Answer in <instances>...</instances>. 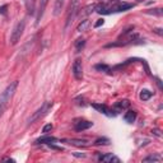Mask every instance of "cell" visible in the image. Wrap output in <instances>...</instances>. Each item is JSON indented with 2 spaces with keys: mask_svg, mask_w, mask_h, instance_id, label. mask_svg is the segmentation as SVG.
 <instances>
[{
  "mask_svg": "<svg viewBox=\"0 0 163 163\" xmlns=\"http://www.w3.org/2000/svg\"><path fill=\"white\" fill-rule=\"evenodd\" d=\"M79 12V0H70V4L66 10V22H65V30L73 23L75 17L78 15Z\"/></svg>",
  "mask_w": 163,
  "mask_h": 163,
  "instance_id": "obj_3",
  "label": "cell"
},
{
  "mask_svg": "<svg viewBox=\"0 0 163 163\" xmlns=\"http://www.w3.org/2000/svg\"><path fill=\"white\" fill-rule=\"evenodd\" d=\"M152 96H153V93L150 90H148V89H143L140 92V100L142 101H148V100L152 98Z\"/></svg>",
  "mask_w": 163,
  "mask_h": 163,
  "instance_id": "obj_19",
  "label": "cell"
},
{
  "mask_svg": "<svg viewBox=\"0 0 163 163\" xmlns=\"http://www.w3.org/2000/svg\"><path fill=\"white\" fill-rule=\"evenodd\" d=\"M49 4V0H40L38 3V8H37V15H36V24H38L41 18L43 17V13L46 10V7Z\"/></svg>",
  "mask_w": 163,
  "mask_h": 163,
  "instance_id": "obj_9",
  "label": "cell"
},
{
  "mask_svg": "<svg viewBox=\"0 0 163 163\" xmlns=\"http://www.w3.org/2000/svg\"><path fill=\"white\" fill-rule=\"evenodd\" d=\"M75 157H82V158H84L85 157V154H83V153H73Z\"/></svg>",
  "mask_w": 163,
  "mask_h": 163,
  "instance_id": "obj_31",
  "label": "cell"
},
{
  "mask_svg": "<svg viewBox=\"0 0 163 163\" xmlns=\"http://www.w3.org/2000/svg\"><path fill=\"white\" fill-rule=\"evenodd\" d=\"M154 79H155V82H157V84H158L159 89H163V85H162V82H160V79H159V78H154Z\"/></svg>",
  "mask_w": 163,
  "mask_h": 163,
  "instance_id": "obj_29",
  "label": "cell"
},
{
  "mask_svg": "<svg viewBox=\"0 0 163 163\" xmlns=\"http://www.w3.org/2000/svg\"><path fill=\"white\" fill-rule=\"evenodd\" d=\"M135 119H136V112L135 111H128L126 113H125V116H124V120L128 122V124H133L134 121H135Z\"/></svg>",
  "mask_w": 163,
  "mask_h": 163,
  "instance_id": "obj_17",
  "label": "cell"
},
{
  "mask_svg": "<svg viewBox=\"0 0 163 163\" xmlns=\"http://www.w3.org/2000/svg\"><path fill=\"white\" fill-rule=\"evenodd\" d=\"M17 87H18V82L15 80V82L10 83V84L5 88V90L2 93V96H0V115H2V113L5 111V108L8 107V103L10 102V100H12V97H13V95H14Z\"/></svg>",
  "mask_w": 163,
  "mask_h": 163,
  "instance_id": "obj_2",
  "label": "cell"
},
{
  "mask_svg": "<svg viewBox=\"0 0 163 163\" xmlns=\"http://www.w3.org/2000/svg\"><path fill=\"white\" fill-rule=\"evenodd\" d=\"M73 75L77 80H82L83 79V65H82V60L77 59L73 64Z\"/></svg>",
  "mask_w": 163,
  "mask_h": 163,
  "instance_id": "obj_6",
  "label": "cell"
},
{
  "mask_svg": "<svg viewBox=\"0 0 163 163\" xmlns=\"http://www.w3.org/2000/svg\"><path fill=\"white\" fill-rule=\"evenodd\" d=\"M26 8L27 13L30 15H33L36 13V0H26Z\"/></svg>",
  "mask_w": 163,
  "mask_h": 163,
  "instance_id": "obj_15",
  "label": "cell"
},
{
  "mask_svg": "<svg viewBox=\"0 0 163 163\" xmlns=\"http://www.w3.org/2000/svg\"><path fill=\"white\" fill-rule=\"evenodd\" d=\"M98 160L100 162H107V163H111V162H116V163H120V159L113 155L112 153H107V154H100L98 155Z\"/></svg>",
  "mask_w": 163,
  "mask_h": 163,
  "instance_id": "obj_11",
  "label": "cell"
},
{
  "mask_svg": "<svg viewBox=\"0 0 163 163\" xmlns=\"http://www.w3.org/2000/svg\"><path fill=\"white\" fill-rule=\"evenodd\" d=\"M103 23H105V20H103V19H98V22L95 24V27H96V28H98L100 26H102V24H103Z\"/></svg>",
  "mask_w": 163,
  "mask_h": 163,
  "instance_id": "obj_28",
  "label": "cell"
},
{
  "mask_svg": "<svg viewBox=\"0 0 163 163\" xmlns=\"http://www.w3.org/2000/svg\"><path fill=\"white\" fill-rule=\"evenodd\" d=\"M102 3H108V2H112V0H101Z\"/></svg>",
  "mask_w": 163,
  "mask_h": 163,
  "instance_id": "obj_33",
  "label": "cell"
},
{
  "mask_svg": "<svg viewBox=\"0 0 163 163\" xmlns=\"http://www.w3.org/2000/svg\"><path fill=\"white\" fill-rule=\"evenodd\" d=\"M7 8H8V5H3L2 8H0V13H2V14H5V12H7L5 9H7Z\"/></svg>",
  "mask_w": 163,
  "mask_h": 163,
  "instance_id": "obj_30",
  "label": "cell"
},
{
  "mask_svg": "<svg viewBox=\"0 0 163 163\" xmlns=\"http://www.w3.org/2000/svg\"><path fill=\"white\" fill-rule=\"evenodd\" d=\"M134 8V4H129V3H101L96 5V12L98 14H112V13H120V12H125Z\"/></svg>",
  "mask_w": 163,
  "mask_h": 163,
  "instance_id": "obj_1",
  "label": "cell"
},
{
  "mask_svg": "<svg viewBox=\"0 0 163 163\" xmlns=\"http://www.w3.org/2000/svg\"><path fill=\"white\" fill-rule=\"evenodd\" d=\"M160 160H162V157L159 154H152L143 159V162H160Z\"/></svg>",
  "mask_w": 163,
  "mask_h": 163,
  "instance_id": "obj_20",
  "label": "cell"
},
{
  "mask_svg": "<svg viewBox=\"0 0 163 163\" xmlns=\"http://www.w3.org/2000/svg\"><path fill=\"white\" fill-rule=\"evenodd\" d=\"M62 143L77 147H85L88 144V140H85V139H62Z\"/></svg>",
  "mask_w": 163,
  "mask_h": 163,
  "instance_id": "obj_10",
  "label": "cell"
},
{
  "mask_svg": "<svg viewBox=\"0 0 163 163\" xmlns=\"http://www.w3.org/2000/svg\"><path fill=\"white\" fill-rule=\"evenodd\" d=\"M64 3L65 0H56L55 2V5H54V15H59L62 10V7H64Z\"/></svg>",
  "mask_w": 163,
  "mask_h": 163,
  "instance_id": "obj_18",
  "label": "cell"
},
{
  "mask_svg": "<svg viewBox=\"0 0 163 163\" xmlns=\"http://www.w3.org/2000/svg\"><path fill=\"white\" fill-rule=\"evenodd\" d=\"M152 133H153L155 136H158V138H160V136H162V134H160V131H159L158 129H153V130H152Z\"/></svg>",
  "mask_w": 163,
  "mask_h": 163,
  "instance_id": "obj_26",
  "label": "cell"
},
{
  "mask_svg": "<svg viewBox=\"0 0 163 163\" xmlns=\"http://www.w3.org/2000/svg\"><path fill=\"white\" fill-rule=\"evenodd\" d=\"M108 144H110V139L107 138H98L95 142V145H108Z\"/></svg>",
  "mask_w": 163,
  "mask_h": 163,
  "instance_id": "obj_22",
  "label": "cell"
},
{
  "mask_svg": "<svg viewBox=\"0 0 163 163\" xmlns=\"http://www.w3.org/2000/svg\"><path fill=\"white\" fill-rule=\"evenodd\" d=\"M136 2H139V3H142V2H143V0H136Z\"/></svg>",
  "mask_w": 163,
  "mask_h": 163,
  "instance_id": "obj_34",
  "label": "cell"
},
{
  "mask_svg": "<svg viewBox=\"0 0 163 163\" xmlns=\"http://www.w3.org/2000/svg\"><path fill=\"white\" fill-rule=\"evenodd\" d=\"M153 32H154V33H157L158 36H162V35H163L162 28H154V30H153Z\"/></svg>",
  "mask_w": 163,
  "mask_h": 163,
  "instance_id": "obj_27",
  "label": "cell"
},
{
  "mask_svg": "<svg viewBox=\"0 0 163 163\" xmlns=\"http://www.w3.org/2000/svg\"><path fill=\"white\" fill-rule=\"evenodd\" d=\"M57 142V139L54 138V136H42V138H38L36 140V144H52Z\"/></svg>",
  "mask_w": 163,
  "mask_h": 163,
  "instance_id": "obj_14",
  "label": "cell"
},
{
  "mask_svg": "<svg viewBox=\"0 0 163 163\" xmlns=\"http://www.w3.org/2000/svg\"><path fill=\"white\" fill-rule=\"evenodd\" d=\"M24 28H26V22L24 20H20V22L17 23L15 27L12 31V35H10V45H17L19 42L23 32H24Z\"/></svg>",
  "mask_w": 163,
  "mask_h": 163,
  "instance_id": "obj_5",
  "label": "cell"
},
{
  "mask_svg": "<svg viewBox=\"0 0 163 163\" xmlns=\"http://www.w3.org/2000/svg\"><path fill=\"white\" fill-rule=\"evenodd\" d=\"M96 5H97V4H89V5L84 7L82 10L78 12L79 15H80V17H87V15H89V14H92V13H95V12H96Z\"/></svg>",
  "mask_w": 163,
  "mask_h": 163,
  "instance_id": "obj_13",
  "label": "cell"
},
{
  "mask_svg": "<svg viewBox=\"0 0 163 163\" xmlns=\"http://www.w3.org/2000/svg\"><path fill=\"white\" fill-rule=\"evenodd\" d=\"M84 45H85V40L84 38H78L75 41V51L77 52H80L82 49L84 47Z\"/></svg>",
  "mask_w": 163,
  "mask_h": 163,
  "instance_id": "obj_21",
  "label": "cell"
},
{
  "mask_svg": "<svg viewBox=\"0 0 163 163\" xmlns=\"http://www.w3.org/2000/svg\"><path fill=\"white\" fill-rule=\"evenodd\" d=\"M130 107V101L129 100H121V101H119V102H116L115 103V112L116 113H119V112H121L122 110H126V108H129Z\"/></svg>",
  "mask_w": 163,
  "mask_h": 163,
  "instance_id": "obj_12",
  "label": "cell"
},
{
  "mask_svg": "<svg viewBox=\"0 0 163 163\" xmlns=\"http://www.w3.org/2000/svg\"><path fill=\"white\" fill-rule=\"evenodd\" d=\"M93 126V122L88 121V120H83V119H79V120H75L74 121V129L77 131H83V130H88L89 128Z\"/></svg>",
  "mask_w": 163,
  "mask_h": 163,
  "instance_id": "obj_8",
  "label": "cell"
},
{
  "mask_svg": "<svg viewBox=\"0 0 163 163\" xmlns=\"http://www.w3.org/2000/svg\"><path fill=\"white\" fill-rule=\"evenodd\" d=\"M92 107L93 108H96L98 112H101V113H103V115H106V116H115V115H117L115 112V110H111V108H108L106 105H101V103H93L92 105Z\"/></svg>",
  "mask_w": 163,
  "mask_h": 163,
  "instance_id": "obj_7",
  "label": "cell"
},
{
  "mask_svg": "<svg viewBox=\"0 0 163 163\" xmlns=\"http://www.w3.org/2000/svg\"><path fill=\"white\" fill-rule=\"evenodd\" d=\"M3 160H8V162H14V159H12V158H3Z\"/></svg>",
  "mask_w": 163,
  "mask_h": 163,
  "instance_id": "obj_32",
  "label": "cell"
},
{
  "mask_svg": "<svg viewBox=\"0 0 163 163\" xmlns=\"http://www.w3.org/2000/svg\"><path fill=\"white\" fill-rule=\"evenodd\" d=\"M147 13H148V14H154V15H159V17H160L163 12H162V9H160V8H157V9H149V10H147Z\"/></svg>",
  "mask_w": 163,
  "mask_h": 163,
  "instance_id": "obj_23",
  "label": "cell"
},
{
  "mask_svg": "<svg viewBox=\"0 0 163 163\" xmlns=\"http://www.w3.org/2000/svg\"><path fill=\"white\" fill-rule=\"evenodd\" d=\"M96 69H97V70H100V72H108L110 70V68L107 65H105V64H97Z\"/></svg>",
  "mask_w": 163,
  "mask_h": 163,
  "instance_id": "obj_24",
  "label": "cell"
},
{
  "mask_svg": "<svg viewBox=\"0 0 163 163\" xmlns=\"http://www.w3.org/2000/svg\"><path fill=\"white\" fill-rule=\"evenodd\" d=\"M89 27H90V20H89V19H84V20H82L79 24H78L77 31H78V32H85Z\"/></svg>",
  "mask_w": 163,
  "mask_h": 163,
  "instance_id": "obj_16",
  "label": "cell"
},
{
  "mask_svg": "<svg viewBox=\"0 0 163 163\" xmlns=\"http://www.w3.org/2000/svg\"><path fill=\"white\" fill-rule=\"evenodd\" d=\"M52 105H54V103H52V102H49V101H47V102H45V103H43V105H42V106H41V107H40V108H38V110H37V111H36V112L31 116V117L28 119V121H27V122H28V125L35 124L37 120L42 119L43 116L47 115V113H49V111L52 108Z\"/></svg>",
  "mask_w": 163,
  "mask_h": 163,
  "instance_id": "obj_4",
  "label": "cell"
},
{
  "mask_svg": "<svg viewBox=\"0 0 163 163\" xmlns=\"http://www.w3.org/2000/svg\"><path fill=\"white\" fill-rule=\"evenodd\" d=\"M54 129V126L51 125V124H47V125H45L43 126V129H42V133H45V134H47L49 131H51Z\"/></svg>",
  "mask_w": 163,
  "mask_h": 163,
  "instance_id": "obj_25",
  "label": "cell"
}]
</instances>
